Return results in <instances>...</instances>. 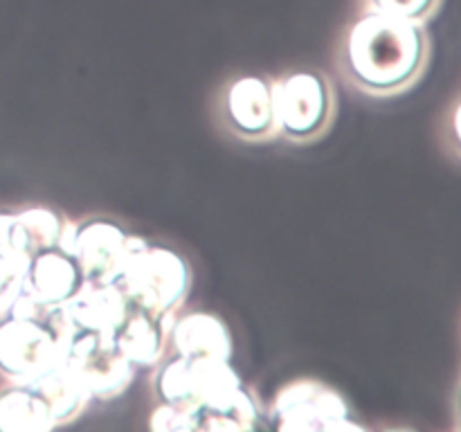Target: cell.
I'll use <instances>...</instances> for the list:
<instances>
[{
	"label": "cell",
	"mask_w": 461,
	"mask_h": 432,
	"mask_svg": "<svg viewBox=\"0 0 461 432\" xmlns=\"http://www.w3.org/2000/svg\"><path fill=\"white\" fill-rule=\"evenodd\" d=\"M430 54L426 25L360 12L340 36L336 66L356 93L385 99L412 90L426 75Z\"/></svg>",
	"instance_id": "cell-1"
},
{
	"label": "cell",
	"mask_w": 461,
	"mask_h": 432,
	"mask_svg": "<svg viewBox=\"0 0 461 432\" xmlns=\"http://www.w3.org/2000/svg\"><path fill=\"white\" fill-rule=\"evenodd\" d=\"M77 328L61 306H45L18 292L0 310V381L27 382L63 360Z\"/></svg>",
	"instance_id": "cell-2"
},
{
	"label": "cell",
	"mask_w": 461,
	"mask_h": 432,
	"mask_svg": "<svg viewBox=\"0 0 461 432\" xmlns=\"http://www.w3.org/2000/svg\"><path fill=\"white\" fill-rule=\"evenodd\" d=\"M115 284L129 306L151 315H178L192 291L194 273L178 252L147 243L131 256Z\"/></svg>",
	"instance_id": "cell-3"
},
{
	"label": "cell",
	"mask_w": 461,
	"mask_h": 432,
	"mask_svg": "<svg viewBox=\"0 0 461 432\" xmlns=\"http://www.w3.org/2000/svg\"><path fill=\"white\" fill-rule=\"evenodd\" d=\"M273 97L279 135L293 144L318 142L336 122V90L322 72H288L273 79Z\"/></svg>",
	"instance_id": "cell-4"
},
{
	"label": "cell",
	"mask_w": 461,
	"mask_h": 432,
	"mask_svg": "<svg viewBox=\"0 0 461 432\" xmlns=\"http://www.w3.org/2000/svg\"><path fill=\"white\" fill-rule=\"evenodd\" d=\"M151 369L153 374L149 381H151L153 399L178 410L185 432H192L189 428L192 410L243 382L230 360L183 358V356L167 354Z\"/></svg>",
	"instance_id": "cell-5"
},
{
	"label": "cell",
	"mask_w": 461,
	"mask_h": 432,
	"mask_svg": "<svg viewBox=\"0 0 461 432\" xmlns=\"http://www.w3.org/2000/svg\"><path fill=\"white\" fill-rule=\"evenodd\" d=\"M266 417L277 432H354L345 396L315 378H295L277 390Z\"/></svg>",
	"instance_id": "cell-6"
},
{
	"label": "cell",
	"mask_w": 461,
	"mask_h": 432,
	"mask_svg": "<svg viewBox=\"0 0 461 432\" xmlns=\"http://www.w3.org/2000/svg\"><path fill=\"white\" fill-rule=\"evenodd\" d=\"M147 246L144 237L129 234L106 219L75 220L66 216L59 250L70 255L86 282L113 284L131 256Z\"/></svg>",
	"instance_id": "cell-7"
},
{
	"label": "cell",
	"mask_w": 461,
	"mask_h": 432,
	"mask_svg": "<svg viewBox=\"0 0 461 432\" xmlns=\"http://www.w3.org/2000/svg\"><path fill=\"white\" fill-rule=\"evenodd\" d=\"M216 120L232 138L248 144H264L279 138L273 79L234 76L216 94Z\"/></svg>",
	"instance_id": "cell-8"
},
{
	"label": "cell",
	"mask_w": 461,
	"mask_h": 432,
	"mask_svg": "<svg viewBox=\"0 0 461 432\" xmlns=\"http://www.w3.org/2000/svg\"><path fill=\"white\" fill-rule=\"evenodd\" d=\"M63 363L79 376L93 400L120 399L135 378V364L115 345V338L77 331L63 351Z\"/></svg>",
	"instance_id": "cell-9"
},
{
	"label": "cell",
	"mask_w": 461,
	"mask_h": 432,
	"mask_svg": "<svg viewBox=\"0 0 461 432\" xmlns=\"http://www.w3.org/2000/svg\"><path fill=\"white\" fill-rule=\"evenodd\" d=\"M264 405L255 387L241 382L192 410L189 428L192 432H255L264 428Z\"/></svg>",
	"instance_id": "cell-10"
},
{
	"label": "cell",
	"mask_w": 461,
	"mask_h": 432,
	"mask_svg": "<svg viewBox=\"0 0 461 432\" xmlns=\"http://www.w3.org/2000/svg\"><path fill=\"white\" fill-rule=\"evenodd\" d=\"M61 310L77 331H95L113 338L129 313V302L115 282L97 284L84 279L81 286L63 302Z\"/></svg>",
	"instance_id": "cell-11"
},
{
	"label": "cell",
	"mask_w": 461,
	"mask_h": 432,
	"mask_svg": "<svg viewBox=\"0 0 461 432\" xmlns=\"http://www.w3.org/2000/svg\"><path fill=\"white\" fill-rule=\"evenodd\" d=\"M232 351V333L219 315L205 310L176 315L167 354L183 356V358L230 360Z\"/></svg>",
	"instance_id": "cell-12"
},
{
	"label": "cell",
	"mask_w": 461,
	"mask_h": 432,
	"mask_svg": "<svg viewBox=\"0 0 461 432\" xmlns=\"http://www.w3.org/2000/svg\"><path fill=\"white\" fill-rule=\"evenodd\" d=\"M174 320L176 315H151L129 306V313L113 338L135 369H151L169 351V331Z\"/></svg>",
	"instance_id": "cell-13"
},
{
	"label": "cell",
	"mask_w": 461,
	"mask_h": 432,
	"mask_svg": "<svg viewBox=\"0 0 461 432\" xmlns=\"http://www.w3.org/2000/svg\"><path fill=\"white\" fill-rule=\"evenodd\" d=\"M81 282L84 277L75 259L59 248H50L32 256L23 274L21 292L39 304L61 306L81 286Z\"/></svg>",
	"instance_id": "cell-14"
},
{
	"label": "cell",
	"mask_w": 461,
	"mask_h": 432,
	"mask_svg": "<svg viewBox=\"0 0 461 432\" xmlns=\"http://www.w3.org/2000/svg\"><path fill=\"white\" fill-rule=\"evenodd\" d=\"M27 385L43 400L50 417H52L54 428L77 421L93 403L84 382L79 381V376L63 360L54 364V367H50L48 372L41 374V376L27 381Z\"/></svg>",
	"instance_id": "cell-15"
},
{
	"label": "cell",
	"mask_w": 461,
	"mask_h": 432,
	"mask_svg": "<svg viewBox=\"0 0 461 432\" xmlns=\"http://www.w3.org/2000/svg\"><path fill=\"white\" fill-rule=\"evenodd\" d=\"M63 223H66V216L48 207H27V210L5 214V230H7L9 241L30 259L50 248H59Z\"/></svg>",
	"instance_id": "cell-16"
},
{
	"label": "cell",
	"mask_w": 461,
	"mask_h": 432,
	"mask_svg": "<svg viewBox=\"0 0 461 432\" xmlns=\"http://www.w3.org/2000/svg\"><path fill=\"white\" fill-rule=\"evenodd\" d=\"M52 417L27 382H0V432H50Z\"/></svg>",
	"instance_id": "cell-17"
},
{
	"label": "cell",
	"mask_w": 461,
	"mask_h": 432,
	"mask_svg": "<svg viewBox=\"0 0 461 432\" xmlns=\"http://www.w3.org/2000/svg\"><path fill=\"white\" fill-rule=\"evenodd\" d=\"M444 0H360V12L383 14L401 21L428 25L441 12Z\"/></svg>",
	"instance_id": "cell-18"
},
{
	"label": "cell",
	"mask_w": 461,
	"mask_h": 432,
	"mask_svg": "<svg viewBox=\"0 0 461 432\" xmlns=\"http://www.w3.org/2000/svg\"><path fill=\"white\" fill-rule=\"evenodd\" d=\"M23 282H14V279H7L5 274H0V310L7 309L9 302L21 292Z\"/></svg>",
	"instance_id": "cell-19"
}]
</instances>
